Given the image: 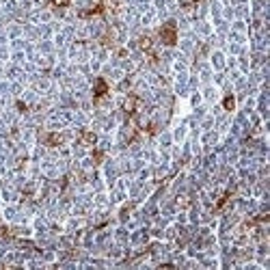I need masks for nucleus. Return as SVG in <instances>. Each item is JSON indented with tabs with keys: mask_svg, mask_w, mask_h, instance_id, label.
Instances as JSON below:
<instances>
[{
	"mask_svg": "<svg viewBox=\"0 0 270 270\" xmlns=\"http://www.w3.org/2000/svg\"><path fill=\"white\" fill-rule=\"evenodd\" d=\"M160 39H162V44L175 46V41H178V28H175V22H169L160 28Z\"/></svg>",
	"mask_w": 270,
	"mask_h": 270,
	"instance_id": "1",
	"label": "nucleus"
},
{
	"mask_svg": "<svg viewBox=\"0 0 270 270\" xmlns=\"http://www.w3.org/2000/svg\"><path fill=\"white\" fill-rule=\"evenodd\" d=\"M108 93V85H106V80L104 78H98L95 80V100H102L104 95Z\"/></svg>",
	"mask_w": 270,
	"mask_h": 270,
	"instance_id": "2",
	"label": "nucleus"
},
{
	"mask_svg": "<svg viewBox=\"0 0 270 270\" xmlns=\"http://www.w3.org/2000/svg\"><path fill=\"white\" fill-rule=\"evenodd\" d=\"M195 3H199V0H180L182 7H190V5H195Z\"/></svg>",
	"mask_w": 270,
	"mask_h": 270,
	"instance_id": "5",
	"label": "nucleus"
},
{
	"mask_svg": "<svg viewBox=\"0 0 270 270\" xmlns=\"http://www.w3.org/2000/svg\"><path fill=\"white\" fill-rule=\"evenodd\" d=\"M52 3H54V7H67L69 0H52Z\"/></svg>",
	"mask_w": 270,
	"mask_h": 270,
	"instance_id": "4",
	"label": "nucleus"
},
{
	"mask_svg": "<svg viewBox=\"0 0 270 270\" xmlns=\"http://www.w3.org/2000/svg\"><path fill=\"white\" fill-rule=\"evenodd\" d=\"M223 106H225L227 110H234V106H236V100H234V95H227V98H225V102H223Z\"/></svg>",
	"mask_w": 270,
	"mask_h": 270,
	"instance_id": "3",
	"label": "nucleus"
}]
</instances>
